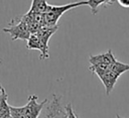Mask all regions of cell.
Here are the masks:
<instances>
[{
	"label": "cell",
	"instance_id": "7",
	"mask_svg": "<svg viewBox=\"0 0 129 118\" xmlns=\"http://www.w3.org/2000/svg\"><path fill=\"white\" fill-rule=\"evenodd\" d=\"M116 61V57L111 49L104 53L96 54V55H90L89 62L91 65H111Z\"/></svg>",
	"mask_w": 129,
	"mask_h": 118
},
{
	"label": "cell",
	"instance_id": "1",
	"mask_svg": "<svg viewBox=\"0 0 129 118\" xmlns=\"http://www.w3.org/2000/svg\"><path fill=\"white\" fill-rule=\"evenodd\" d=\"M38 97L35 95H30L28 97V101L24 106L15 107L10 106V114L13 118H37L48 101L47 99L42 102H38Z\"/></svg>",
	"mask_w": 129,
	"mask_h": 118
},
{
	"label": "cell",
	"instance_id": "13",
	"mask_svg": "<svg viewBox=\"0 0 129 118\" xmlns=\"http://www.w3.org/2000/svg\"><path fill=\"white\" fill-rule=\"evenodd\" d=\"M116 118H125V117H122L121 115H119V114H117V115H116Z\"/></svg>",
	"mask_w": 129,
	"mask_h": 118
},
{
	"label": "cell",
	"instance_id": "14",
	"mask_svg": "<svg viewBox=\"0 0 129 118\" xmlns=\"http://www.w3.org/2000/svg\"><path fill=\"white\" fill-rule=\"evenodd\" d=\"M0 63H1V60H0Z\"/></svg>",
	"mask_w": 129,
	"mask_h": 118
},
{
	"label": "cell",
	"instance_id": "12",
	"mask_svg": "<svg viewBox=\"0 0 129 118\" xmlns=\"http://www.w3.org/2000/svg\"><path fill=\"white\" fill-rule=\"evenodd\" d=\"M118 3L122 6V7H125V8H129V0H117Z\"/></svg>",
	"mask_w": 129,
	"mask_h": 118
},
{
	"label": "cell",
	"instance_id": "8",
	"mask_svg": "<svg viewBox=\"0 0 129 118\" xmlns=\"http://www.w3.org/2000/svg\"><path fill=\"white\" fill-rule=\"evenodd\" d=\"M7 98L4 88L0 87V118H11L10 105L7 102Z\"/></svg>",
	"mask_w": 129,
	"mask_h": 118
},
{
	"label": "cell",
	"instance_id": "10",
	"mask_svg": "<svg viewBox=\"0 0 129 118\" xmlns=\"http://www.w3.org/2000/svg\"><path fill=\"white\" fill-rule=\"evenodd\" d=\"M86 5H88L91 8V12L92 14H97L98 12V8L101 5H107L106 4V0H87L86 1Z\"/></svg>",
	"mask_w": 129,
	"mask_h": 118
},
{
	"label": "cell",
	"instance_id": "4",
	"mask_svg": "<svg viewBox=\"0 0 129 118\" xmlns=\"http://www.w3.org/2000/svg\"><path fill=\"white\" fill-rule=\"evenodd\" d=\"M2 30L4 32L9 33L12 40H16V39L27 40V38L30 35L28 26L22 16L18 19H13L11 21V23L9 24V26L3 28Z\"/></svg>",
	"mask_w": 129,
	"mask_h": 118
},
{
	"label": "cell",
	"instance_id": "2",
	"mask_svg": "<svg viewBox=\"0 0 129 118\" xmlns=\"http://www.w3.org/2000/svg\"><path fill=\"white\" fill-rule=\"evenodd\" d=\"M86 5V1H80V2H73L66 5H50L48 4L46 7V10L43 12V20L44 25L54 26L57 24L58 19L61 17V15L76 7Z\"/></svg>",
	"mask_w": 129,
	"mask_h": 118
},
{
	"label": "cell",
	"instance_id": "9",
	"mask_svg": "<svg viewBox=\"0 0 129 118\" xmlns=\"http://www.w3.org/2000/svg\"><path fill=\"white\" fill-rule=\"evenodd\" d=\"M48 3L46 0H32L31 2V6H30V11H34V12H39V13H43L46 10Z\"/></svg>",
	"mask_w": 129,
	"mask_h": 118
},
{
	"label": "cell",
	"instance_id": "3",
	"mask_svg": "<svg viewBox=\"0 0 129 118\" xmlns=\"http://www.w3.org/2000/svg\"><path fill=\"white\" fill-rule=\"evenodd\" d=\"M110 66H92L91 65L89 68L90 71L96 74L98 78L101 80V82L103 83L106 89L107 95H109L112 92L117 80L119 79V76L110 70Z\"/></svg>",
	"mask_w": 129,
	"mask_h": 118
},
{
	"label": "cell",
	"instance_id": "6",
	"mask_svg": "<svg viewBox=\"0 0 129 118\" xmlns=\"http://www.w3.org/2000/svg\"><path fill=\"white\" fill-rule=\"evenodd\" d=\"M57 30V25L54 26H49V25H42L41 27H39L35 32L38 35L43 47L48 50V41L49 38L51 37V35Z\"/></svg>",
	"mask_w": 129,
	"mask_h": 118
},
{
	"label": "cell",
	"instance_id": "11",
	"mask_svg": "<svg viewBox=\"0 0 129 118\" xmlns=\"http://www.w3.org/2000/svg\"><path fill=\"white\" fill-rule=\"evenodd\" d=\"M64 111H66V118H78L77 114L74 111V108L72 106L71 103L67 104L64 107Z\"/></svg>",
	"mask_w": 129,
	"mask_h": 118
},
{
	"label": "cell",
	"instance_id": "5",
	"mask_svg": "<svg viewBox=\"0 0 129 118\" xmlns=\"http://www.w3.org/2000/svg\"><path fill=\"white\" fill-rule=\"evenodd\" d=\"M26 47L28 49H37V50H39V52H40V60L48 58V56H49L48 50H46L43 47V45H42V43H41L38 35L36 34V32L30 33L29 37L27 38Z\"/></svg>",
	"mask_w": 129,
	"mask_h": 118
}]
</instances>
